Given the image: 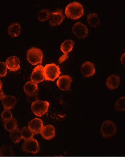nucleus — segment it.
<instances>
[{
	"label": "nucleus",
	"instance_id": "f8f14e48",
	"mask_svg": "<svg viewBox=\"0 0 125 157\" xmlns=\"http://www.w3.org/2000/svg\"><path fill=\"white\" fill-rule=\"evenodd\" d=\"M72 78L69 75H63L59 77L57 82V86L61 90H69Z\"/></svg>",
	"mask_w": 125,
	"mask_h": 157
},
{
	"label": "nucleus",
	"instance_id": "a878e982",
	"mask_svg": "<svg viewBox=\"0 0 125 157\" xmlns=\"http://www.w3.org/2000/svg\"><path fill=\"white\" fill-rule=\"evenodd\" d=\"M115 109L116 111L119 112L125 111V98H122L117 100L115 105Z\"/></svg>",
	"mask_w": 125,
	"mask_h": 157
},
{
	"label": "nucleus",
	"instance_id": "5701e85b",
	"mask_svg": "<svg viewBox=\"0 0 125 157\" xmlns=\"http://www.w3.org/2000/svg\"><path fill=\"white\" fill-rule=\"evenodd\" d=\"M10 139L14 144L19 143L22 139L20 130L17 128L14 130L12 131L10 134Z\"/></svg>",
	"mask_w": 125,
	"mask_h": 157
},
{
	"label": "nucleus",
	"instance_id": "9d476101",
	"mask_svg": "<svg viewBox=\"0 0 125 157\" xmlns=\"http://www.w3.org/2000/svg\"><path fill=\"white\" fill-rule=\"evenodd\" d=\"M31 81L36 83H41L45 79L44 73V67L42 65H38L34 68L31 76Z\"/></svg>",
	"mask_w": 125,
	"mask_h": 157
},
{
	"label": "nucleus",
	"instance_id": "6e6552de",
	"mask_svg": "<svg viewBox=\"0 0 125 157\" xmlns=\"http://www.w3.org/2000/svg\"><path fill=\"white\" fill-rule=\"evenodd\" d=\"M0 100L5 109H13L17 102L16 98L13 96H5L2 89L0 90Z\"/></svg>",
	"mask_w": 125,
	"mask_h": 157
},
{
	"label": "nucleus",
	"instance_id": "4468645a",
	"mask_svg": "<svg viewBox=\"0 0 125 157\" xmlns=\"http://www.w3.org/2000/svg\"><path fill=\"white\" fill-rule=\"evenodd\" d=\"M42 137L46 140H50L55 137V128L52 125L43 126L40 132Z\"/></svg>",
	"mask_w": 125,
	"mask_h": 157
},
{
	"label": "nucleus",
	"instance_id": "f257e3e1",
	"mask_svg": "<svg viewBox=\"0 0 125 157\" xmlns=\"http://www.w3.org/2000/svg\"><path fill=\"white\" fill-rule=\"evenodd\" d=\"M65 12L68 18L76 20L84 15V8L80 3L74 2L66 6Z\"/></svg>",
	"mask_w": 125,
	"mask_h": 157
},
{
	"label": "nucleus",
	"instance_id": "c85d7f7f",
	"mask_svg": "<svg viewBox=\"0 0 125 157\" xmlns=\"http://www.w3.org/2000/svg\"><path fill=\"white\" fill-rule=\"evenodd\" d=\"M7 68L5 63L0 62V77H4L7 74Z\"/></svg>",
	"mask_w": 125,
	"mask_h": 157
},
{
	"label": "nucleus",
	"instance_id": "2eb2a0df",
	"mask_svg": "<svg viewBox=\"0 0 125 157\" xmlns=\"http://www.w3.org/2000/svg\"><path fill=\"white\" fill-rule=\"evenodd\" d=\"M7 69L12 71H17L20 68V61L16 56H11L8 58L6 62Z\"/></svg>",
	"mask_w": 125,
	"mask_h": 157
},
{
	"label": "nucleus",
	"instance_id": "39448f33",
	"mask_svg": "<svg viewBox=\"0 0 125 157\" xmlns=\"http://www.w3.org/2000/svg\"><path fill=\"white\" fill-rule=\"evenodd\" d=\"M49 103L45 101H38L32 103L31 109L32 112L38 117H42L48 111Z\"/></svg>",
	"mask_w": 125,
	"mask_h": 157
},
{
	"label": "nucleus",
	"instance_id": "7ed1b4c3",
	"mask_svg": "<svg viewBox=\"0 0 125 157\" xmlns=\"http://www.w3.org/2000/svg\"><path fill=\"white\" fill-rule=\"evenodd\" d=\"M58 66L55 63L47 64L44 67V73L46 80L53 81L59 77L61 74Z\"/></svg>",
	"mask_w": 125,
	"mask_h": 157
},
{
	"label": "nucleus",
	"instance_id": "9b49d317",
	"mask_svg": "<svg viewBox=\"0 0 125 157\" xmlns=\"http://www.w3.org/2000/svg\"><path fill=\"white\" fill-rule=\"evenodd\" d=\"M81 71L83 76L85 78L91 77L96 72L95 65L91 62H85L82 64Z\"/></svg>",
	"mask_w": 125,
	"mask_h": 157
},
{
	"label": "nucleus",
	"instance_id": "ddd939ff",
	"mask_svg": "<svg viewBox=\"0 0 125 157\" xmlns=\"http://www.w3.org/2000/svg\"><path fill=\"white\" fill-rule=\"evenodd\" d=\"M43 127L42 121L39 118H34L28 122V128L34 135L39 134Z\"/></svg>",
	"mask_w": 125,
	"mask_h": 157
},
{
	"label": "nucleus",
	"instance_id": "b1692460",
	"mask_svg": "<svg viewBox=\"0 0 125 157\" xmlns=\"http://www.w3.org/2000/svg\"><path fill=\"white\" fill-rule=\"evenodd\" d=\"M13 151L10 146H4L0 148V156H13Z\"/></svg>",
	"mask_w": 125,
	"mask_h": 157
},
{
	"label": "nucleus",
	"instance_id": "2f4dec72",
	"mask_svg": "<svg viewBox=\"0 0 125 157\" xmlns=\"http://www.w3.org/2000/svg\"><path fill=\"white\" fill-rule=\"evenodd\" d=\"M2 83L1 80H0V90L2 89Z\"/></svg>",
	"mask_w": 125,
	"mask_h": 157
},
{
	"label": "nucleus",
	"instance_id": "4be33fe9",
	"mask_svg": "<svg viewBox=\"0 0 125 157\" xmlns=\"http://www.w3.org/2000/svg\"><path fill=\"white\" fill-rule=\"evenodd\" d=\"M52 13V12L48 9L42 10L38 12L37 14V17L40 21H46L50 19Z\"/></svg>",
	"mask_w": 125,
	"mask_h": 157
},
{
	"label": "nucleus",
	"instance_id": "dca6fc26",
	"mask_svg": "<svg viewBox=\"0 0 125 157\" xmlns=\"http://www.w3.org/2000/svg\"><path fill=\"white\" fill-rule=\"evenodd\" d=\"M120 83V77L118 75H112L107 78L106 86L111 90L116 89L119 86Z\"/></svg>",
	"mask_w": 125,
	"mask_h": 157
},
{
	"label": "nucleus",
	"instance_id": "6ab92c4d",
	"mask_svg": "<svg viewBox=\"0 0 125 157\" xmlns=\"http://www.w3.org/2000/svg\"><path fill=\"white\" fill-rule=\"evenodd\" d=\"M24 90L27 95L35 93L38 91V85L33 81H28L24 85Z\"/></svg>",
	"mask_w": 125,
	"mask_h": 157
},
{
	"label": "nucleus",
	"instance_id": "0eeeda50",
	"mask_svg": "<svg viewBox=\"0 0 125 157\" xmlns=\"http://www.w3.org/2000/svg\"><path fill=\"white\" fill-rule=\"evenodd\" d=\"M72 32L79 39H85L88 34L87 27L81 22H76L73 26Z\"/></svg>",
	"mask_w": 125,
	"mask_h": 157
},
{
	"label": "nucleus",
	"instance_id": "393cba45",
	"mask_svg": "<svg viewBox=\"0 0 125 157\" xmlns=\"http://www.w3.org/2000/svg\"><path fill=\"white\" fill-rule=\"evenodd\" d=\"M20 132H21L22 138L25 141L30 140L34 137V133L32 132L31 130L28 127H23L21 130H20Z\"/></svg>",
	"mask_w": 125,
	"mask_h": 157
},
{
	"label": "nucleus",
	"instance_id": "20e7f679",
	"mask_svg": "<svg viewBox=\"0 0 125 157\" xmlns=\"http://www.w3.org/2000/svg\"><path fill=\"white\" fill-rule=\"evenodd\" d=\"M116 125L110 120L104 121L101 127V134L105 138H110L113 136L116 133Z\"/></svg>",
	"mask_w": 125,
	"mask_h": 157
},
{
	"label": "nucleus",
	"instance_id": "7c9ffc66",
	"mask_svg": "<svg viewBox=\"0 0 125 157\" xmlns=\"http://www.w3.org/2000/svg\"><path fill=\"white\" fill-rule=\"evenodd\" d=\"M125 54H124L122 56V57L121 58V61L122 62V63H123V64L125 65Z\"/></svg>",
	"mask_w": 125,
	"mask_h": 157
},
{
	"label": "nucleus",
	"instance_id": "f03ea898",
	"mask_svg": "<svg viewBox=\"0 0 125 157\" xmlns=\"http://www.w3.org/2000/svg\"><path fill=\"white\" fill-rule=\"evenodd\" d=\"M43 57V53L40 48L32 47L27 51V60L32 65H36L42 63Z\"/></svg>",
	"mask_w": 125,
	"mask_h": 157
},
{
	"label": "nucleus",
	"instance_id": "a211bd4d",
	"mask_svg": "<svg viewBox=\"0 0 125 157\" xmlns=\"http://www.w3.org/2000/svg\"><path fill=\"white\" fill-rule=\"evenodd\" d=\"M87 20L90 26L97 28L100 25L101 21L98 15L96 13H90L87 16Z\"/></svg>",
	"mask_w": 125,
	"mask_h": 157
},
{
	"label": "nucleus",
	"instance_id": "1a4fd4ad",
	"mask_svg": "<svg viewBox=\"0 0 125 157\" xmlns=\"http://www.w3.org/2000/svg\"><path fill=\"white\" fill-rule=\"evenodd\" d=\"M65 19V15L63 14V10L58 9L52 12L51 17L49 19V25L51 27L59 26Z\"/></svg>",
	"mask_w": 125,
	"mask_h": 157
},
{
	"label": "nucleus",
	"instance_id": "423d86ee",
	"mask_svg": "<svg viewBox=\"0 0 125 157\" xmlns=\"http://www.w3.org/2000/svg\"><path fill=\"white\" fill-rule=\"evenodd\" d=\"M22 148L24 152L33 154H37L41 150L38 142L34 138L24 141Z\"/></svg>",
	"mask_w": 125,
	"mask_h": 157
},
{
	"label": "nucleus",
	"instance_id": "cd10ccee",
	"mask_svg": "<svg viewBox=\"0 0 125 157\" xmlns=\"http://www.w3.org/2000/svg\"><path fill=\"white\" fill-rule=\"evenodd\" d=\"M26 98L28 101L31 103H33L36 101L39 100L38 98V91L32 93V94H29L26 96Z\"/></svg>",
	"mask_w": 125,
	"mask_h": 157
},
{
	"label": "nucleus",
	"instance_id": "aec40b11",
	"mask_svg": "<svg viewBox=\"0 0 125 157\" xmlns=\"http://www.w3.org/2000/svg\"><path fill=\"white\" fill-rule=\"evenodd\" d=\"M74 44L73 40L68 39L61 44V50L64 54H68L69 52H70L72 50Z\"/></svg>",
	"mask_w": 125,
	"mask_h": 157
},
{
	"label": "nucleus",
	"instance_id": "bb28decb",
	"mask_svg": "<svg viewBox=\"0 0 125 157\" xmlns=\"http://www.w3.org/2000/svg\"><path fill=\"white\" fill-rule=\"evenodd\" d=\"M1 117H2V121L3 122L9 120L10 119L13 117L12 113L11 111L9 109H5L4 111L1 114Z\"/></svg>",
	"mask_w": 125,
	"mask_h": 157
},
{
	"label": "nucleus",
	"instance_id": "412c9836",
	"mask_svg": "<svg viewBox=\"0 0 125 157\" xmlns=\"http://www.w3.org/2000/svg\"><path fill=\"white\" fill-rule=\"evenodd\" d=\"M4 125L5 128L6 130L12 132V131L14 130L17 128V126H18V123H17L16 120L13 117L9 120L4 122Z\"/></svg>",
	"mask_w": 125,
	"mask_h": 157
},
{
	"label": "nucleus",
	"instance_id": "c756f323",
	"mask_svg": "<svg viewBox=\"0 0 125 157\" xmlns=\"http://www.w3.org/2000/svg\"><path fill=\"white\" fill-rule=\"evenodd\" d=\"M69 57V54H64L63 56H61L58 59V63L60 64L62 63L63 62L65 61Z\"/></svg>",
	"mask_w": 125,
	"mask_h": 157
},
{
	"label": "nucleus",
	"instance_id": "f3484780",
	"mask_svg": "<svg viewBox=\"0 0 125 157\" xmlns=\"http://www.w3.org/2000/svg\"><path fill=\"white\" fill-rule=\"evenodd\" d=\"M21 26L17 22H13L10 24L7 29V33L9 36L12 38L17 37L21 32Z\"/></svg>",
	"mask_w": 125,
	"mask_h": 157
}]
</instances>
